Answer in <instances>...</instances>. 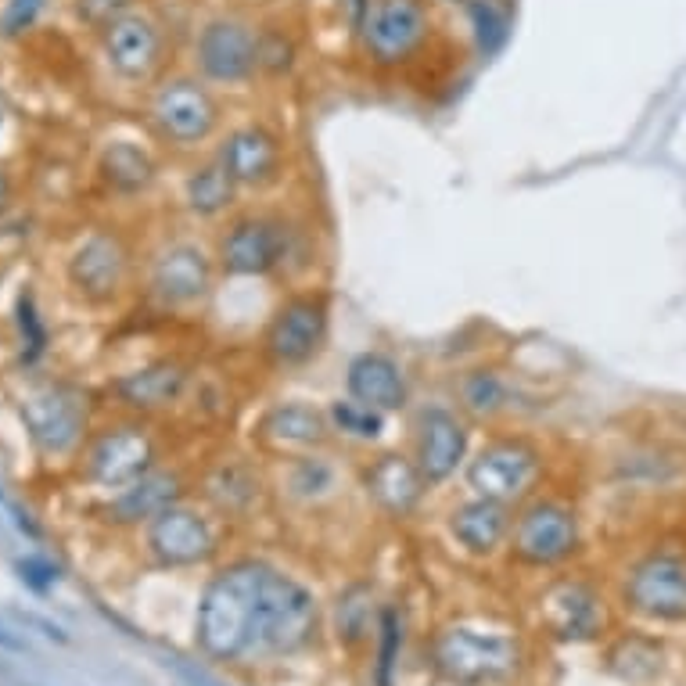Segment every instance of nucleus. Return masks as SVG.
<instances>
[{
	"mask_svg": "<svg viewBox=\"0 0 686 686\" xmlns=\"http://www.w3.org/2000/svg\"><path fill=\"white\" fill-rule=\"evenodd\" d=\"M227 281H299L317 263V230L284 205H241L209 234Z\"/></svg>",
	"mask_w": 686,
	"mask_h": 686,
	"instance_id": "obj_1",
	"label": "nucleus"
},
{
	"mask_svg": "<svg viewBox=\"0 0 686 686\" xmlns=\"http://www.w3.org/2000/svg\"><path fill=\"white\" fill-rule=\"evenodd\" d=\"M230 123V105L220 87L191 69H169L144 90V126L151 141L176 159L209 155Z\"/></svg>",
	"mask_w": 686,
	"mask_h": 686,
	"instance_id": "obj_2",
	"label": "nucleus"
},
{
	"mask_svg": "<svg viewBox=\"0 0 686 686\" xmlns=\"http://www.w3.org/2000/svg\"><path fill=\"white\" fill-rule=\"evenodd\" d=\"M349 40L370 76H410L439 47L435 0H367Z\"/></svg>",
	"mask_w": 686,
	"mask_h": 686,
	"instance_id": "obj_3",
	"label": "nucleus"
},
{
	"mask_svg": "<svg viewBox=\"0 0 686 686\" xmlns=\"http://www.w3.org/2000/svg\"><path fill=\"white\" fill-rule=\"evenodd\" d=\"M554 467L557 457L543 435L518 424H503V428H489L475 442L460 471V485L464 493L521 507L554 482Z\"/></svg>",
	"mask_w": 686,
	"mask_h": 686,
	"instance_id": "obj_4",
	"label": "nucleus"
},
{
	"mask_svg": "<svg viewBox=\"0 0 686 686\" xmlns=\"http://www.w3.org/2000/svg\"><path fill=\"white\" fill-rule=\"evenodd\" d=\"M266 568L270 564L259 557H234L205 582L194 618V640L209 661H227V665L248 661Z\"/></svg>",
	"mask_w": 686,
	"mask_h": 686,
	"instance_id": "obj_5",
	"label": "nucleus"
},
{
	"mask_svg": "<svg viewBox=\"0 0 686 686\" xmlns=\"http://www.w3.org/2000/svg\"><path fill=\"white\" fill-rule=\"evenodd\" d=\"M263 15L248 8L205 11L187 40V69L220 90L263 83Z\"/></svg>",
	"mask_w": 686,
	"mask_h": 686,
	"instance_id": "obj_6",
	"label": "nucleus"
},
{
	"mask_svg": "<svg viewBox=\"0 0 686 686\" xmlns=\"http://www.w3.org/2000/svg\"><path fill=\"white\" fill-rule=\"evenodd\" d=\"M223 273L212 256V241L198 230L166 234L141 263V288L151 306L166 317H191L202 313L220 288Z\"/></svg>",
	"mask_w": 686,
	"mask_h": 686,
	"instance_id": "obj_7",
	"label": "nucleus"
},
{
	"mask_svg": "<svg viewBox=\"0 0 686 686\" xmlns=\"http://www.w3.org/2000/svg\"><path fill=\"white\" fill-rule=\"evenodd\" d=\"M586 550V518L564 485L550 482L543 493L514 507L507 557L525 572H561Z\"/></svg>",
	"mask_w": 686,
	"mask_h": 686,
	"instance_id": "obj_8",
	"label": "nucleus"
},
{
	"mask_svg": "<svg viewBox=\"0 0 686 686\" xmlns=\"http://www.w3.org/2000/svg\"><path fill=\"white\" fill-rule=\"evenodd\" d=\"M335 302L320 284H295L266 313V324L256 338V360L270 374H299L324 356L331 342Z\"/></svg>",
	"mask_w": 686,
	"mask_h": 686,
	"instance_id": "obj_9",
	"label": "nucleus"
},
{
	"mask_svg": "<svg viewBox=\"0 0 686 686\" xmlns=\"http://www.w3.org/2000/svg\"><path fill=\"white\" fill-rule=\"evenodd\" d=\"M618 604L647 625H686V536L665 532L640 546L618 575Z\"/></svg>",
	"mask_w": 686,
	"mask_h": 686,
	"instance_id": "obj_10",
	"label": "nucleus"
},
{
	"mask_svg": "<svg viewBox=\"0 0 686 686\" xmlns=\"http://www.w3.org/2000/svg\"><path fill=\"white\" fill-rule=\"evenodd\" d=\"M521 636L489 622H449L431 636V665L457 686L507 683L521 672Z\"/></svg>",
	"mask_w": 686,
	"mask_h": 686,
	"instance_id": "obj_11",
	"label": "nucleus"
},
{
	"mask_svg": "<svg viewBox=\"0 0 686 686\" xmlns=\"http://www.w3.org/2000/svg\"><path fill=\"white\" fill-rule=\"evenodd\" d=\"M94 36L101 65L112 72V80L126 83V87L148 90L173 69V29L148 4H137L123 15L108 18L105 26L94 29Z\"/></svg>",
	"mask_w": 686,
	"mask_h": 686,
	"instance_id": "obj_12",
	"label": "nucleus"
},
{
	"mask_svg": "<svg viewBox=\"0 0 686 686\" xmlns=\"http://www.w3.org/2000/svg\"><path fill=\"white\" fill-rule=\"evenodd\" d=\"M162 460H166L162 431L148 417L126 414L90 431L80 457H76V471L90 489L119 493V489L148 475L151 467H159Z\"/></svg>",
	"mask_w": 686,
	"mask_h": 686,
	"instance_id": "obj_13",
	"label": "nucleus"
},
{
	"mask_svg": "<svg viewBox=\"0 0 686 686\" xmlns=\"http://www.w3.org/2000/svg\"><path fill=\"white\" fill-rule=\"evenodd\" d=\"M320 629V604L306 582L281 568H266L263 593H259L256 622L248 661H277L306 651Z\"/></svg>",
	"mask_w": 686,
	"mask_h": 686,
	"instance_id": "obj_14",
	"label": "nucleus"
},
{
	"mask_svg": "<svg viewBox=\"0 0 686 686\" xmlns=\"http://www.w3.org/2000/svg\"><path fill=\"white\" fill-rule=\"evenodd\" d=\"M194 500L223 525L252 521L273 500V467L252 446H220L194 467Z\"/></svg>",
	"mask_w": 686,
	"mask_h": 686,
	"instance_id": "obj_15",
	"label": "nucleus"
},
{
	"mask_svg": "<svg viewBox=\"0 0 686 686\" xmlns=\"http://www.w3.org/2000/svg\"><path fill=\"white\" fill-rule=\"evenodd\" d=\"M212 159L245 198H270L291 176V141L281 126L263 115L230 119L220 141L212 144Z\"/></svg>",
	"mask_w": 686,
	"mask_h": 686,
	"instance_id": "obj_16",
	"label": "nucleus"
},
{
	"mask_svg": "<svg viewBox=\"0 0 686 686\" xmlns=\"http://www.w3.org/2000/svg\"><path fill=\"white\" fill-rule=\"evenodd\" d=\"M141 273L133 241L115 227H94L65 256V284L72 295L94 309L119 306L133 291V281Z\"/></svg>",
	"mask_w": 686,
	"mask_h": 686,
	"instance_id": "obj_17",
	"label": "nucleus"
},
{
	"mask_svg": "<svg viewBox=\"0 0 686 686\" xmlns=\"http://www.w3.org/2000/svg\"><path fill=\"white\" fill-rule=\"evenodd\" d=\"M475 449V424L457 406L442 399H421L406 414V453L421 467L431 489L457 482L467 457Z\"/></svg>",
	"mask_w": 686,
	"mask_h": 686,
	"instance_id": "obj_18",
	"label": "nucleus"
},
{
	"mask_svg": "<svg viewBox=\"0 0 686 686\" xmlns=\"http://www.w3.org/2000/svg\"><path fill=\"white\" fill-rule=\"evenodd\" d=\"M18 417L26 424L36 453L47 460L80 457L90 435V406L80 388L65 381H29L18 396Z\"/></svg>",
	"mask_w": 686,
	"mask_h": 686,
	"instance_id": "obj_19",
	"label": "nucleus"
},
{
	"mask_svg": "<svg viewBox=\"0 0 686 686\" xmlns=\"http://www.w3.org/2000/svg\"><path fill=\"white\" fill-rule=\"evenodd\" d=\"M144 550L159 568H205L223 554V521L194 496L173 503L144 525Z\"/></svg>",
	"mask_w": 686,
	"mask_h": 686,
	"instance_id": "obj_20",
	"label": "nucleus"
},
{
	"mask_svg": "<svg viewBox=\"0 0 686 686\" xmlns=\"http://www.w3.org/2000/svg\"><path fill=\"white\" fill-rule=\"evenodd\" d=\"M248 446L273 467L306 453L335 449L338 442L327 421V406L309 403V399H273L248 428Z\"/></svg>",
	"mask_w": 686,
	"mask_h": 686,
	"instance_id": "obj_21",
	"label": "nucleus"
},
{
	"mask_svg": "<svg viewBox=\"0 0 686 686\" xmlns=\"http://www.w3.org/2000/svg\"><path fill=\"white\" fill-rule=\"evenodd\" d=\"M446 396L475 428L489 431L514 424V417L528 403V388L518 370H511L503 360L482 356V360H471L453 370Z\"/></svg>",
	"mask_w": 686,
	"mask_h": 686,
	"instance_id": "obj_22",
	"label": "nucleus"
},
{
	"mask_svg": "<svg viewBox=\"0 0 686 686\" xmlns=\"http://www.w3.org/2000/svg\"><path fill=\"white\" fill-rule=\"evenodd\" d=\"M536 618L550 640L590 643L611 625V604L590 575L564 572L546 582L536 597Z\"/></svg>",
	"mask_w": 686,
	"mask_h": 686,
	"instance_id": "obj_23",
	"label": "nucleus"
},
{
	"mask_svg": "<svg viewBox=\"0 0 686 686\" xmlns=\"http://www.w3.org/2000/svg\"><path fill=\"white\" fill-rule=\"evenodd\" d=\"M356 489L388 521H414L435 493L406 449H370L356 464Z\"/></svg>",
	"mask_w": 686,
	"mask_h": 686,
	"instance_id": "obj_24",
	"label": "nucleus"
},
{
	"mask_svg": "<svg viewBox=\"0 0 686 686\" xmlns=\"http://www.w3.org/2000/svg\"><path fill=\"white\" fill-rule=\"evenodd\" d=\"M194 385H198L194 363L180 352H169V356H155V360L119 374L108 385V392L126 414L151 421V417L173 414L176 406H184L191 399Z\"/></svg>",
	"mask_w": 686,
	"mask_h": 686,
	"instance_id": "obj_25",
	"label": "nucleus"
},
{
	"mask_svg": "<svg viewBox=\"0 0 686 686\" xmlns=\"http://www.w3.org/2000/svg\"><path fill=\"white\" fill-rule=\"evenodd\" d=\"M356 489V467L345 464L335 449L306 453V457L273 464V496L299 511H324Z\"/></svg>",
	"mask_w": 686,
	"mask_h": 686,
	"instance_id": "obj_26",
	"label": "nucleus"
},
{
	"mask_svg": "<svg viewBox=\"0 0 686 686\" xmlns=\"http://www.w3.org/2000/svg\"><path fill=\"white\" fill-rule=\"evenodd\" d=\"M194 496V467L180 464V460H162L159 467H151L148 475L137 478L133 485L112 493L101 503V518L123 528H144L155 514H162L173 503Z\"/></svg>",
	"mask_w": 686,
	"mask_h": 686,
	"instance_id": "obj_27",
	"label": "nucleus"
},
{
	"mask_svg": "<svg viewBox=\"0 0 686 686\" xmlns=\"http://www.w3.org/2000/svg\"><path fill=\"white\" fill-rule=\"evenodd\" d=\"M345 396L385 417L410 414L417 403L410 367L388 349H360L345 363Z\"/></svg>",
	"mask_w": 686,
	"mask_h": 686,
	"instance_id": "obj_28",
	"label": "nucleus"
},
{
	"mask_svg": "<svg viewBox=\"0 0 686 686\" xmlns=\"http://www.w3.org/2000/svg\"><path fill=\"white\" fill-rule=\"evenodd\" d=\"M442 525H446V536L453 539L467 557L489 561V557L507 554L514 507L485 500V496H475V493H464L446 507Z\"/></svg>",
	"mask_w": 686,
	"mask_h": 686,
	"instance_id": "obj_29",
	"label": "nucleus"
},
{
	"mask_svg": "<svg viewBox=\"0 0 686 686\" xmlns=\"http://www.w3.org/2000/svg\"><path fill=\"white\" fill-rule=\"evenodd\" d=\"M176 198H180V209L191 220V227L209 230H216L227 216H234L245 205V194L223 173L220 162L212 159V151L198 155V159H187L180 184H176Z\"/></svg>",
	"mask_w": 686,
	"mask_h": 686,
	"instance_id": "obj_30",
	"label": "nucleus"
},
{
	"mask_svg": "<svg viewBox=\"0 0 686 686\" xmlns=\"http://www.w3.org/2000/svg\"><path fill=\"white\" fill-rule=\"evenodd\" d=\"M159 159L155 151L137 141H108L97 155V176L112 194L137 198L159 184Z\"/></svg>",
	"mask_w": 686,
	"mask_h": 686,
	"instance_id": "obj_31",
	"label": "nucleus"
},
{
	"mask_svg": "<svg viewBox=\"0 0 686 686\" xmlns=\"http://www.w3.org/2000/svg\"><path fill=\"white\" fill-rule=\"evenodd\" d=\"M327 421L335 431V442H349L360 449H381L388 439V421L392 417L356 403L352 396H338L327 403Z\"/></svg>",
	"mask_w": 686,
	"mask_h": 686,
	"instance_id": "obj_32",
	"label": "nucleus"
},
{
	"mask_svg": "<svg viewBox=\"0 0 686 686\" xmlns=\"http://www.w3.org/2000/svg\"><path fill=\"white\" fill-rule=\"evenodd\" d=\"M302 58L299 36L284 18H266L263 22V83L288 80Z\"/></svg>",
	"mask_w": 686,
	"mask_h": 686,
	"instance_id": "obj_33",
	"label": "nucleus"
},
{
	"mask_svg": "<svg viewBox=\"0 0 686 686\" xmlns=\"http://www.w3.org/2000/svg\"><path fill=\"white\" fill-rule=\"evenodd\" d=\"M467 18H471V33H475V44L482 54H493L496 47L507 40V29H511V11L503 0H464Z\"/></svg>",
	"mask_w": 686,
	"mask_h": 686,
	"instance_id": "obj_34",
	"label": "nucleus"
},
{
	"mask_svg": "<svg viewBox=\"0 0 686 686\" xmlns=\"http://www.w3.org/2000/svg\"><path fill=\"white\" fill-rule=\"evenodd\" d=\"M47 0H4L0 4V36H26L29 29H36L40 15H44Z\"/></svg>",
	"mask_w": 686,
	"mask_h": 686,
	"instance_id": "obj_35",
	"label": "nucleus"
},
{
	"mask_svg": "<svg viewBox=\"0 0 686 686\" xmlns=\"http://www.w3.org/2000/svg\"><path fill=\"white\" fill-rule=\"evenodd\" d=\"M370 625H374V604H370V593L367 590L345 593V600H342V633L363 636V633H370Z\"/></svg>",
	"mask_w": 686,
	"mask_h": 686,
	"instance_id": "obj_36",
	"label": "nucleus"
},
{
	"mask_svg": "<svg viewBox=\"0 0 686 686\" xmlns=\"http://www.w3.org/2000/svg\"><path fill=\"white\" fill-rule=\"evenodd\" d=\"M137 4H144V0H76V18L83 26L101 29L108 18L123 15V11L137 8Z\"/></svg>",
	"mask_w": 686,
	"mask_h": 686,
	"instance_id": "obj_37",
	"label": "nucleus"
},
{
	"mask_svg": "<svg viewBox=\"0 0 686 686\" xmlns=\"http://www.w3.org/2000/svg\"><path fill=\"white\" fill-rule=\"evenodd\" d=\"M18 572H22V582H29L36 593H47L58 582V568H54L51 561H44V557H26V561H18Z\"/></svg>",
	"mask_w": 686,
	"mask_h": 686,
	"instance_id": "obj_38",
	"label": "nucleus"
},
{
	"mask_svg": "<svg viewBox=\"0 0 686 686\" xmlns=\"http://www.w3.org/2000/svg\"><path fill=\"white\" fill-rule=\"evenodd\" d=\"M18 324H22V335H26L29 352L36 356V352L44 349V327H40V320H36L33 299H22V302H18Z\"/></svg>",
	"mask_w": 686,
	"mask_h": 686,
	"instance_id": "obj_39",
	"label": "nucleus"
},
{
	"mask_svg": "<svg viewBox=\"0 0 686 686\" xmlns=\"http://www.w3.org/2000/svg\"><path fill=\"white\" fill-rule=\"evenodd\" d=\"M11 202H15V180H11L8 169L0 166V216L11 209Z\"/></svg>",
	"mask_w": 686,
	"mask_h": 686,
	"instance_id": "obj_40",
	"label": "nucleus"
},
{
	"mask_svg": "<svg viewBox=\"0 0 686 686\" xmlns=\"http://www.w3.org/2000/svg\"><path fill=\"white\" fill-rule=\"evenodd\" d=\"M0 647H8V651H26V643L18 640L8 625H0Z\"/></svg>",
	"mask_w": 686,
	"mask_h": 686,
	"instance_id": "obj_41",
	"label": "nucleus"
},
{
	"mask_svg": "<svg viewBox=\"0 0 686 686\" xmlns=\"http://www.w3.org/2000/svg\"><path fill=\"white\" fill-rule=\"evenodd\" d=\"M446 4H464V0H446Z\"/></svg>",
	"mask_w": 686,
	"mask_h": 686,
	"instance_id": "obj_42",
	"label": "nucleus"
},
{
	"mask_svg": "<svg viewBox=\"0 0 686 686\" xmlns=\"http://www.w3.org/2000/svg\"><path fill=\"white\" fill-rule=\"evenodd\" d=\"M302 4H320V0H302Z\"/></svg>",
	"mask_w": 686,
	"mask_h": 686,
	"instance_id": "obj_43",
	"label": "nucleus"
},
{
	"mask_svg": "<svg viewBox=\"0 0 686 686\" xmlns=\"http://www.w3.org/2000/svg\"><path fill=\"white\" fill-rule=\"evenodd\" d=\"M0 119H4V105H0Z\"/></svg>",
	"mask_w": 686,
	"mask_h": 686,
	"instance_id": "obj_44",
	"label": "nucleus"
},
{
	"mask_svg": "<svg viewBox=\"0 0 686 686\" xmlns=\"http://www.w3.org/2000/svg\"><path fill=\"white\" fill-rule=\"evenodd\" d=\"M0 500H4V489H0Z\"/></svg>",
	"mask_w": 686,
	"mask_h": 686,
	"instance_id": "obj_45",
	"label": "nucleus"
}]
</instances>
